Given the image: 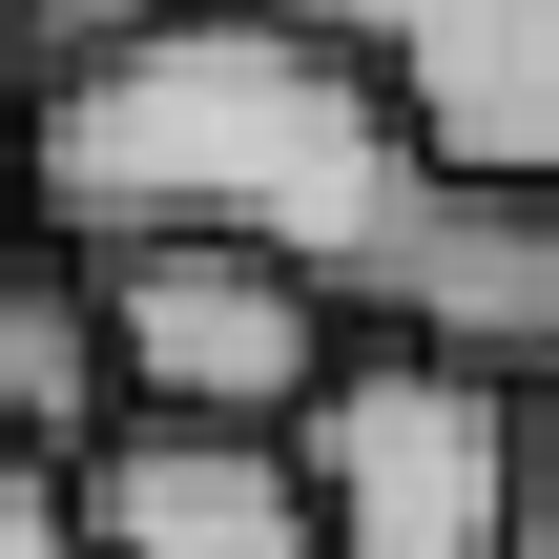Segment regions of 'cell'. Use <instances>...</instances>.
<instances>
[{"mask_svg": "<svg viewBox=\"0 0 559 559\" xmlns=\"http://www.w3.org/2000/svg\"><path fill=\"white\" fill-rule=\"evenodd\" d=\"M415 145L373 124L353 62H311L270 0H166L124 21L104 62L21 83V145H0V207L21 249L104 270V249H270V270H353L394 228Z\"/></svg>", "mask_w": 559, "mask_h": 559, "instance_id": "6da1fadb", "label": "cell"}, {"mask_svg": "<svg viewBox=\"0 0 559 559\" xmlns=\"http://www.w3.org/2000/svg\"><path fill=\"white\" fill-rule=\"evenodd\" d=\"M290 498H311V559H498V519H519V394L353 332L311 373V415H290Z\"/></svg>", "mask_w": 559, "mask_h": 559, "instance_id": "7a4b0ae2", "label": "cell"}, {"mask_svg": "<svg viewBox=\"0 0 559 559\" xmlns=\"http://www.w3.org/2000/svg\"><path fill=\"white\" fill-rule=\"evenodd\" d=\"M83 311H104V394L124 415H187V436H290L311 373L353 353L332 290L270 270V249H104Z\"/></svg>", "mask_w": 559, "mask_h": 559, "instance_id": "3957f363", "label": "cell"}, {"mask_svg": "<svg viewBox=\"0 0 559 559\" xmlns=\"http://www.w3.org/2000/svg\"><path fill=\"white\" fill-rule=\"evenodd\" d=\"M436 187H559V0H270Z\"/></svg>", "mask_w": 559, "mask_h": 559, "instance_id": "277c9868", "label": "cell"}, {"mask_svg": "<svg viewBox=\"0 0 559 559\" xmlns=\"http://www.w3.org/2000/svg\"><path fill=\"white\" fill-rule=\"evenodd\" d=\"M332 332L436 353L477 394H559V187H394V228L332 270Z\"/></svg>", "mask_w": 559, "mask_h": 559, "instance_id": "5b68a950", "label": "cell"}, {"mask_svg": "<svg viewBox=\"0 0 559 559\" xmlns=\"http://www.w3.org/2000/svg\"><path fill=\"white\" fill-rule=\"evenodd\" d=\"M62 539L83 559H311L290 436H187V415H104L62 456Z\"/></svg>", "mask_w": 559, "mask_h": 559, "instance_id": "8992f818", "label": "cell"}, {"mask_svg": "<svg viewBox=\"0 0 559 559\" xmlns=\"http://www.w3.org/2000/svg\"><path fill=\"white\" fill-rule=\"evenodd\" d=\"M104 415H124V394H104V311H83V270L0 228V456H21V477H62Z\"/></svg>", "mask_w": 559, "mask_h": 559, "instance_id": "52a82bcc", "label": "cell"}, {"mask_svg": "<svg viewBox=\"0 0 559 559\" xmlns=\"http://www.w3.org/2000/svg\"><path fill=\"white\" fill-rule=\"evenodd\" d=\"M498 559H559V394H519V519H498Z\"/></svg>", "mask_w": 559, "mask_h": 559, "instance_id": "ba28073f", "label": "cell"}, {"mask_svg": "<svg viewBox=\"0 0 559 559\" xmlns=\"http://www.w3.org/2000/svg\"><path fill=\"white\" fill-rule=\"evenodd\" d=\"M0 559H83L62 539V477H21V456H0Z\"/></svg>", "mask_w": 559, "mask_h": 559, "instance_id": "9c48e42d", "label": "cell"}]
</instances>
